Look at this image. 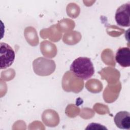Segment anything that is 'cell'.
Returning <instances> with one entry per match:
<instances>
[{
	"label": "cell",
	"instance_id": "5",
	"mask_svg": "<svg viewBox=\"0 0 130 130\" xmlns=\"http://www.w3.org/2000/svg\"><path fill=\"white\" fill-rule=\"evenodd\" d=\"M115 60L122 67L130 66V49L129 47H120L116 51Z\"/></svg>",
	"mask_w": 130,
	"mask_h": 130
},
{
	"label": "cell",
	"instance_id": "6",
	"mask_svg": "<svg viewBox=\"0 0 130 130\" xmlns=\"http://www.w3.org/2000/svg\"><path fill=\"white\" fill-rule=\"evenodd\" d=\"M114 121L116 125L120 129L130 128V114L128 112L123 111L116 113Z\"/></svg>",
	"mask_w": 130,
	"mask_h": 130
},
{
	"label": "cell",
	"instance_id": "3",
	"mask_svg": "<svg viewBox=\"0 0 130 130\" xmlns=\"http://www.w3.org/2000/svg\"><path fill=\"white\" fill-rule=\"evenodd\" d=\"M0 55L1 69H5L12 64L15 59V53L9 45L4 42H1Z\"/></svg>",
	"mask_w": 130,
	"mask_h": 130
},
{
	"label": "cell",
	"instance_id": "1",
	"mask_svg": "<svg viewBox=\"0 0 130 130\" xmlns=\"http://www.w3.org/2000/svg\"><path fill=\"white\" fill-rule=\"evenodd\" d=\"M70 69L75 76L83 80L90 78L94 73L91 59L86 57H79L75 59L71 64Z\"/></svg>",
	"mask_w": 130,
	"mask_h": 130
},
{
	"label": "cell",
	"instance_id": "2",
	"mask_svg": "<svg viewBox=\"0 0 130 130\" xmlns=\"http://www.w3.org/2000/svg\"><path fill=\"white\" fill-rule=\"evenodd\" d=\"M32 67L34 72L42 76L50 75L56 68L54 60L43 57L35 59L32 62Z\"/></svg>",
	"mask_w": 130,
	"mask_h": 130
},
{
	"label": "cell",
	"instance_id": "4",
	"mask_svg": "<svg viewBox=\"0 0 130 130\" xmlns=\"http://www.w3.org/2000/svg\"><path fill=\"white\" fill-rule=\"evenodd\" d=\"M129 12V3L124 4L118 8L115 13V19L118 25L123 27L130 26Z\"/></svg>",
	"mask_w": 130,
	"mask_h": 130
},
{
	"label": "cell",
	"instance_id": "7",
	"mask_svg": "<svg viewBox=\"0 0 130 130\" xmlns=\"http://www.w3.org/2000/svg\"><path fill=\"white\" fill-rule=\"evenodd\" d=\"M85 129H107V128L103 125H101L99 123H91L89 124L87 127L85 128Z\"/></svg>",
	"mask_w": 130,
	"mask_h": 130
}]
</instances>
